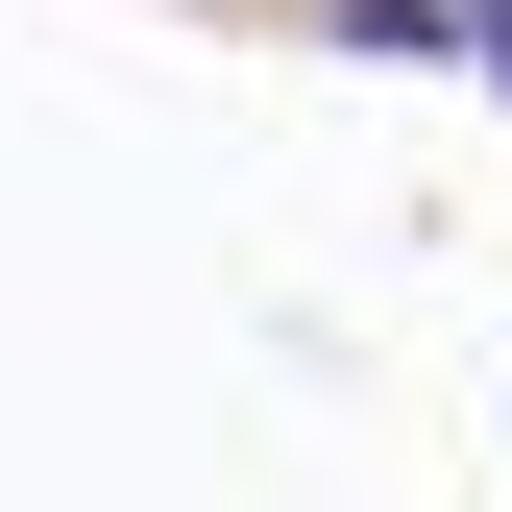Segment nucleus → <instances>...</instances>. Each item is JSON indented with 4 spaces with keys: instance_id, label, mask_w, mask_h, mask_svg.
I'll use <instances>...</instances> for the list:
<instances>
[{
    "instance_id": "nucleus-1",
    "label": "nucleus",
    "mask_w": 512,
    "mask_h": 512,
    "mask_svg": "<svg viewBox=\"0 0 512 512\" xmlns=\"http://www.w3.org/2000/svg\"><path fill=\"white\" fill-rule=\"evenodd\" d=\"M464 49H488V74H512V0H464Z\"/></svg>"
}]
</instances>
